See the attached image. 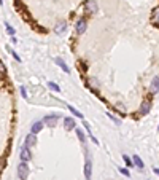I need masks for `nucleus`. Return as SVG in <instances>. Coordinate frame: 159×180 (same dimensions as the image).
Returning a JSON list of instances; mask_svg holds the SVG:
<instances>
[{
	"mask_svg": "<svg viewBox=\"0 0 159 180\" xmlns=\"http://www.w3.org/2000/svg\"><path fill=\"white\" fill-rule=\"evenodd\" d=\"M29 172H30V169L27 166V163H19V166H18V177L21 180H27Z\"/></svg>",
	"mask_w": 159,
	"mask_h": 180,
	"instance_id": "obj_1",
	"label": "nucleus"
},
{
	"mask_svg": "<svg viewBox=\"0 0 159 180\" xmlns=\"http://www.w3.org/2000/svg\"><path fill=\"white\" fill-rule=\"evenodd\" d=\"M97 10H99V6H97V3L94 2V0H88V2L85 3V11L88 14H96Z\"/></svg>",
	"mask_w": 159,
	"mask_h": 180,
	"instance_id": "obj_2",
	"label": "nucleus"
},
{
	"mask_svg": "<svg viewBox=\"0 0 159 180\" xmlns=\"http://www.w3.org/2000/svg\"><path fill=\"white\" fill-rule=\"evenodd\" d=\"M58 121H59L58 115H48V117H45V120H43V123L46 126H50V128H54L56 125H58Z\"/></svg>",
	"mask_w": 159,
	"mask_h": 180,
	"instance_id": "obj_3",
	"label": "nucleus"
},
{
	"mask_svg": "<svg viewBox=\"0 0 159 180\" xmlns=\"http://www.w3.org/2000/svg\"><path fill=\"white\" fill-rule=\"evenodd\" d=\"M91 174H92V163H91V159L88 156L86 164H85V177H86V180H91Z\"/></svg>",
	"mask_w": 159,
	"mask_h": 180,
	"instance_id": "obj_4",
	"label": "nucleus"
},
{
	"mask_svg": "<svg viewBox=\"0 0 159 180\" xmlns=\"http://www.w3.org/2000/svg\"><path fill=\"white\" fill-rule=\"evenodd\" d=\"M35 144H37V137H35V134H32V132H30V134L26 137V145H24V147L30 148V147H34Z\"/></svg>",
	"mask_w": 159,
	"mask_h": 180,
	"instance_id": "obj_5",
	"label": "nucleus"
},
{
	"mask_svg": "<svg viewBox=\"0 0 159 180\" xmlns=\"http://www.w3.org/2000/svg\"><path fill=\"white\" fill-rule=\"evenodd\" d=\"M21 159H22V163H27V161L30 159V151L27 147H22L21 148Z\"/></svg>",
	"mask_w": 159,
	"mask_h": 180,
	"instance_id": "obj_6",
	"label": "nucleus"
},
{
	"mask_svg": "<svg viewBox=\"0 0 159 180\" xmlns=\"http://www.w3.org/2000/svg\"><path fill=\"white\" fill-rule=\"evenodd\" d=\"M86 26H88V24H86L85 19H80V21L77 22V32H78V34H85V32H86Z\"/></svg>",
	"mask_w": 159,
	"mask_h": 180,
	"instance_id": "obj_7",
	"label": "nucleus"
},
{
	"mask_svg": "<svg viewBox=\"0 0 159 180\" xmlns=\"http://www.w3.org/2000/svg\"><path fill=\"white\" fill-rule=\"evenodd\" d=\"M64 128L67 129V131H70V129H75V120L73 118H65L64 120Z\"/></svg>",
	"mask_w": 159,
	"mask_h": 180,
	"instance_id": "obj_8",
	"label": "nucleus"
},
{
	"mask_svg": "<svg viewBox=\"0 0 159 180\" xmlns=\"http://www.w3.org/2000/svg\"><path fill=\"white\" fill-rule=\"evenodd\" d=\"M56 64L59 65V67L65 72V73H70V69H69V65L64 62V59H61V58H56Z\"/></svg>",
	"mask_w": 159,
	"mask_h": 180,
	"instance_id": "obj_9",
	"label": "nucleus"
},
{
	"mask_svg": "<svg viewBox=\"0 0 159 180\" xmlns=\"http://www.w3.org/2000/svg\"><path fill=\"white\" fill-rule=\"evenodd\" d=\"M151 22H153L154 26H157V27H159V6L153 10V14H151Z\"/></svg>",
	"mask_w": 159,
	"mask_h": 180,
	"instance_id": "obj_10",
	"label": "nucleus"
},
{
	"mask_svg": "<svg viewBox=\"0 0 159 180\" xmlns=\"http://www.w3.org/2000/svg\"><path fill=\"white\" fill-rule=\"evenodd\" d=\"M151 92H153V94L159 92V77H156V78L153 80V83H151Z\"/></svg>",
	"mask_w": 159,
	"mask_h": 180,
	"instance_id": "obj_11",
	"label": "nucleus"
},
{
	"mask_svg": "<svg viewBox=\"0 0 159 180\" xmlns=\"http://www.w3.org/2000/svg\"><path fill=\"white\" fill-rule=\"evenodd\" d=\"M42 128H43V123H42V121L34 123V125H32V134H37V132H40Z\"/></svg>",
	"mask_w": 159,
	"mask_h": 180,
	"instance_id": "obj_12",
	"label": "nucleus"
},
{
	"mask_svg": "<svg viewBox=\"0 0 159 180\" xmlns=\"http://www.w3.org/2000/svg\"><path fill=\"white\" fill-rule=\"evenodd\" d=\"M65 26H67V24H65L64 21H61L58 26H56V34H59V35L64 34V32H65Z\"/></svg>",
	"mask_w": 159,
	"mask_h": 180,
	"instance_id": "obj_13",
	"label": "nucleus"
},
{
	"mask_svg": "<svg viewBox=\"0 0 159 180\" xmlns=\"http://www.w3.org/2000/svg\"><path fill=\"white\" fill-rule=\"evenodd\" d=\"M132 161H134V164H135V166H137L138 169H143V161L140 159V156H138V155H134Z\"/></svg>",
	"mask_w": 159,
	"mask_h": 180,
	"instance_id": "obj_14",
	"label": "nucleus"
},
{
	"mask_svg": "<svg viewBox=\"0 0 159 180\" xmlns=\"http://www.w3.org/2000/svg\"><path fill=\"white\" fill-rule=\"evenodd\" d=\"M149 108H151V102H149V100H145V102H143V105H142V110H140V112H142L143 115H145V113L149 112Z\"/></svg>",
	"mask_w": 159,
	"mask_h": 180,
	"instance_id": "obj_15",
	"label": "nucleus"
},
{
	"mask_svg": "<svg viewBox=\"0 0 159 180\" xmlns=\"http://www.w3.org/2000/svg\"><path fill=\"white\" fill-rule=\"evenodd\" d=\"M69 110H70V113H73L75 117H78V118H83V113L81 112H78L75 107H72V105H69Z\"/></svg>",
	"mask_w": 159,
	"mask_h": 180,
	"instance_id": "obj_16",
	"label": "nucleus"
},
{
	"mask_svg": "<svg viewBox=\"0 0 159 180\" xmlns=\"http://www.w3.org/2000/svg\"><path fill=\"white\" fill-rule=\"evenodd\" d=\"M48 86H50V88H51L53 91H58V92L61 91V88H59V84H56V83H53V81H51V83H48Z\"/></svg>",
	"mask_w": 159,
	"mask_h": 180,
	"instance_id": "obj_17",
	"label": "nucleus"
},
{
	"mask_svg": "<svg viewBox=\"0 0 159 180\" xmlns=\"http://www.w3.org/2000/svg\"><path fill=\"white\" fill-rule=\"evenodd\" d=\"M77 136H78V139H80L81 142H86V139H85V134H83V131H81V129H77Z\"/></svg>",
	"mask_w": 159,
	"mask_h": 180,
	"instance_id": "obj_18",
	"label": "nucleus"
},
{
	"mask_svg": "<svg viewBox=\"0 0 159 180\" xmlns=\"http://www.w3.org/2000/svg\"><path fill=\"white\" fill-rule=\"evenodd\" d=\"M6 50H8V51L11 53V56H13V58H14L16 61H21V58H19V56H18V54H16V53H14V51H13V50L10 48V46H6Z\"/></svg>",
	"mask_w": 159,
	"mask_h": 180,
	"instance_id": "obj_19",
	"label": "nucleus"
},
{
	"mask_svg": "<svg viewBox=\"0 0 159 180\" xmlns=\"http://www.w3.org/2000/svg\"><path fill=\"white\" fill-rule=\"evenodd\" d=\"M6 31H8V34H10V35H14V29L10 24H6Z\"/></svg>",
	"mask_w": 159,
	"mask_h": 180,
	"instance_id": "obj_20",
	"label": "nucleus"
},
{
	"mask_svg": "<svg viewBox=\"0 0 159 180\" xmlns=\"http://www.w3.org/2000/svg\"><path fill=\"white\" fill-rule=\"evenodd\" d=\"M119 172L123 174V175H129V170L127 169H123V167H119Z\"/></svg>",
	"mask_w": 159,
	"mask_h": 180,
	"instance_id": "obj_21",
	"label": "nucleus"
},
{
	"mask_svg": "<svg viewBox=\"0 0 159 180\" xmlns=\"http://www.w3.org/2000/svg\"><path fill=\"white\" fill-rule=\"evenodd\" d=\"M0 73H5V65L2 61H0Z\"/></svg>",
	"mask_w": 159,
	"mask_h": 180,
	"instance_id": "obj_22",
	"label": "nucleus"
},
{
	"mask_svg": "<svg viewBox=\"0 0 159 180\" xmlns=\"http://www.w3.org/2000/svg\"><path fill=\"white\" fill-rule=\"evenodd\" d=\"M3 164H5V161H3V158H0V172H2V169H3Z\"/></svg>",
	"mask_w": 159,
	"mask_h": 180,
	"instance_id": "obj_23",
	"label": "nucleus"
},
{
	"mask_svg": "<svg viewBox=\"0 0 159 180\" xmlns=\"http://www.w3.org/2000/svg\"><path fill=\"white\" fill-rule=\"evenodd\" d=\"M21 94H22V97H27V92H26V88L24 86L21 88Z\"/></svg>",
	"mask_w": 159,
	"mask_h": 180,
	"instance_id": "obj_24",
	"label": "nucleus"
},
{
	"mask_svg": "<svg viewBox=\"0 0 159 180\" xmlns=\"http://www.w3.org/2000/svg\"><path fill=\"white\" fill-rule=\"evenodd\" d=\"M124 161H126V164H127V166H132V163H130V159H129L127 156H124Z\"/></svg>",
	"mask_w": 159,
	"mask_h": 180,
	"instance_id": "obj_25",
	"label": "nucleus"
},
{
	"mask_svg": "<svg viewBox=\"0 0 159 180\" xmlns=\"http://www.w3.org/2000/svg\"><path fill=\"white\" fill-rule=\"evenodd\" d=\"M153 170H154V174H157V175H159V169H156V167H154Z\"/></svg>",
	"mask_w": 159,
	"mask_h": 180,
	"instance_id": "obj_26",
	"label": "nucleus"
},
{
	"mask_svg": "<svg viewBox=\"0 0 159 180\" xmlns=\"http://www.w3.org/2000/svg\"><path fill=\"white\" fill-rule=\"evenodd\" d=\"M0 3H3V2H2V0H0Z\"/></svg>",
	"mask_w": 159,
	"mask_h": 180,
	"instance_id": "obj_27",
	"label": "nucleus"
}]
</instances>
